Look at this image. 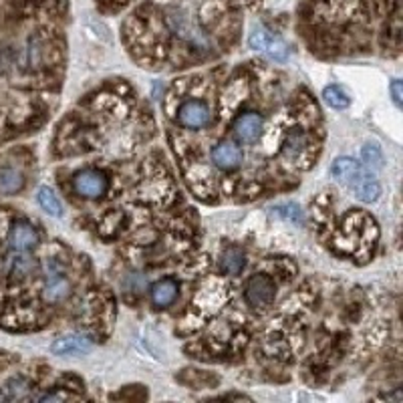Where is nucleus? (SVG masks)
Segmentation results:
<instances>
[{"label":"nucleus","mask_w":403,"mask_h":403,"mask_svg":"<svg viewBox=\"0 0 403 403\" xmlns=\"http://www.w3.org/2000/svg\"><path fill=\"white\" fill-rule=\"evenodd\" d=\"M265 51L268 53V55L272 56V59H277V61H284V59H287V55H289V51H287V44L280 41V39H272L270 35H268V39H266Z\"/></svg>","instance_id":"nucleus-19"},{"label":"nucleus","mask_w":403,"mask_h":403,"mask_svg":"<svg viewBox=\"0 0 403 403\" xmlns=\"http://www.w3.org/2000/svg\"><path fill=\"white\" fill-rule=\"evenodd\" d=\"M32 270V260L28 256H13L8 260V272L14 278H27Z\"/></svg>","instance_id":"nucleus-16"},{"label":"nucleus","mask_w":403,"mask_h":403,"mask_svg":"<svg viewBox=\"0 0 403 403\" xmlns=\"http://www.w3.org/2000/svg\"><path fill=\"white\" fill-rule=\"evenodd\" d=\"M306 145V138L301 133V131H292L289 133V138L284 141V153L289 155V157H296L299 153L305 150Z\"/></svg>","instance_id":"nucleus-17"},{"label":"nucleus","mask_w":403,"mask_h":403,"mask_svg":"<svg viewBox=\"0 0 403 403\" xmlns=\"http://www.w3.org/2000/svg\"><path fill=\"white\" fill-rule=\"evenodd\" d=\"M333 178L341 186L349 188L353 194L357 196V200H361L365 204L375 202L379 194H381V186L379 181L365 169V167L351 160V157H339L335 160L333 167H331Z\"/></svg>","instance_id":"nucleus-1"},{"label":"nucleus","mask_w":403,"mask_h":403,"mask_svg":"<svg viewBox=\"0 0 403 403\" xmlns=\"http://www.w3.org/2000/svg\"><path fill=\"white\" fill-rule=\"evenodd\" d=\"M248 305L254 308H265L268 306L275 296H277V287L275 280L266 275H254V277L246 282V292H244Z\"/></svg>","instance_id":"nucleus-3"},{"label":"nucleus","mask_w":403,"mask_h":403,"mask_svg":"<svg viewBox=\"0 0 403 403\" xmlns=\"http://www.w3.org/2000/svg\"><path fill=\"white\" fill-rule=\"evenodd\" d=\"M25 186V178L13 167H0V194H16Z\"/></svg>","instance_id":"nucleus-12"},{"label":"nucleus","mask_w":403,"mask_h":403,"mask_svg":"<svg viewBox=\"0 0 403 403\" xmlns=\"http://www.w3.org/2000/svg\"><path fill=\"white\" fill-rule=\"evenodd\" d=\"M178 299V282L174 278H164L152 287V303L155 306H169Z\"/></svg>","instance_id":"nucleus-10"},{"label":"nucleus","mask_w":403,"mask_h":403,"mask_svg":"<svg viewBox=\"0 0 403 403\" xmlns=\"http://www.w3.org/2000/svg\"><path fill=\"white\" fill-rule=\"evenodd\" d=\"M246 266V254L236 248V246H230L226 248L220 258V270L226 275H240Z\"/></svg>","instance_id":"nucleus-11"},{"label":"nucleus","mask_w":403,"mask_h":403,"mask_svg":"<svg viewBox=\"0 0 403 403\" xmlns=\"http://www.w3.org/2000/svg\"><path fill=\"white\" fill-rule=\"evenodd\" d=\"M93 347L91 339L87 335H67L61 337L53 343V353L55 355H67V357H75V355H85Z\"/></svg>","instance_id":"nucleus-8"},{"label":"nucleus","mask_w":403,"mask_h":403,"mask_svg":"<svg viewBox=\"0 0 403 403\" xmlns=\"http://www.w3.org/2000/svg\"><path fill=\"white\" fill-rule=\"evenodd\" d=\"M65 397H67V395H63V393H42L37 399H39V402H61V399H65Z\"/></svg>","instance_id":"nucleus-23"},{"label":"nucleus","mask_w":403,"mask_h":403,"mask_svg":"<svg viewBox=\"0 0 403 403\" xmlns=\"http://www.w3.org/2000/svg\"><path fill=\"white\" fill-rule=\"evenodd\" d=\"M265 119L258 113H242L234 121V133L242 143H254L263 133Z\"/></svg>","instance_id":"nucleus-7"},{"label":"nucleus","mask_w":403,"mask_h":403,"mask_svg":"<svg viewBox=\"0 0 403 403\" xmlns=\"http://www.w3.org/2000/svg\"><path fill=\"white\" fill-rule=\"evenodd\" d=\"M73 186H75V192L79 196L89 198V200H95V198H101V196L107 192L109 180L99 169H83V172H79L73 178Z\"/></svg>","instance_id":"nucleus-2"},{"label":"nucleus","mask_w":403,"mask_h":403,"mask_svg":"<svg viewBox=\"0 0 403 403\" xmlns=\"http://www.w3.org/2000/svg\"><path fill=\"white\" fill-rule=\"evenodd\" d=\"M212 160H214V164L220 167V169L230 172V169H236V167L240 166L242 153H240V150H238L234 143L222 141V143H218V145L214 148Z\"/></svg>","instance_id":"nucleus-9"},{"label":"nucleus","mask_w":403,"mask_h":403,"mask_svg":"<svg viewBox=\"0 0 403 403\" xmlns=\"http://www.w3.org/2000/svg\"><path fill=\"white\" fill-rule=\"evenodd\" d=\"M178 119L184 127L200 129L210 124V109L202 101H186L178 112Z\"/></svg>","instance_id":"nucleus-6"},{"label":"nucleus","mask_w":403,"mask_h":403,"mask_svg":"<svg viewBox=\"0 0 403 403\" xmlns=\"http://www.w3.org/2000/svg\"><path fill=\"white\" fill-rule=\"evenodd\" d=\"M44 291H42V296L47 303H61L69 296L71 284L67 278L63 277L56 268L53 266L44 265Z\"/></svg>","instance_id":"nucleus-4"},{"label":"nucleus","mask_w":403,"mask_h":403,"mask_svg":"<svg viewBox=\"0 0 403 403\" xmlns=\"http://www.w3.org/2000/svg\"><path fill=\"white\" fill-rule=\"evenodd\" d=\"M8 242L16 252H28L32 251L39 244V232L37 228L27 220H16L11 228L8 234Z\"/></svg>","instance_id":"nucleus-5"},{"label":"nucleus","mask_w":403,"mask_h":403,"mask_svg":"<svg viewBox=\"0 0 403 403\" xmlns=\"http://www.w3.org/2000/svg\"><path fill=\"white\" fill-rule=\"evenodd\" d=\"M275 214L277 216H282L284 220H291L292 224H303V210L301 206H296V204H282V206H277L275 208Z\"/></svg>","instance_id":"nucleus-18"},{"label":"nucleus","mask_w":403,"mask_h":403,"mask_svg":"<svg viewBox=\"0 0 403 403\" xmlns=\"http://www.w3.org/2000/svg\"><path fill=\"white\" fill-rule=\"evenodd\" d=\"M30 385L23 377H13L4 387V399H27Z\"/></svg>","instance_id":"nucleus-13"},{"label":"nucleus","mask_w":403,"mask_h":403,"mask_svg":"<svg viewBox=\"0 0 403 403\" xmlns=\"http://www.w3.org/2000/svg\"><path fill=\"white\" fill-rule=\"evenodd\" d=\"M391 95H393V101H395V105H397V107H399V105H402V101H403V87H402V81H397V79H395V81H393V83H391Z\"/></svg>","instance_id":"nucleus-22"},{"label":"nucleus","mask_w":403,"mask_h":403,"mask_svg":"<svg viewBox=\"0 0 403 403\" xmlns=\"http://www.w3.org/2000/svg\"><path fill=\"white\" fill-rule=\"evenodd\" d=\"M323 99H325L333 109H345V107H349V103H351L347 93H345L341 87H337V85L327 87V89L323 91Z\"/></svg>","instance_id":"nucleus-14"},{"label":"nucleus","mask_w":403,"mask_h":403,"mask_svg":"<svg viewBox=\"0 0 403 403\" xmlns=\"http://www.w3.org/2000/svg\"><path fill=\"white\" fill-rule=\"evenodd\" d=\"M39 204H41V208L44 210L47 214H51V216H61V202L56 200V196L53 194L51 188L42 186L41 190H39Z\"/></svg>","instance_id":"nucleus-15"},{"label":"nucleus","mask_w":403,"mask_h":403,"mask_svg":"<svg viewBox=\"0 0 403 403\" xmlns=\"http://www.w3.org/2000/svg\"><path fill=\"white\" fill-rule=\"evenodd\" d=\"M266 39H268V32L265 28H256L251 35V47L254 51H265Z\"/></svg>","instance_id":"nucleus-21"},{"label":"nucleus","mask_w":403,"mask_h":403,"mask_svg":"<svg viewBox=\"0 0 403 403\" xmlns=\"http://www.w3.org/2000/svg\"><path fill=\"white\" fill-rule=\"evenodd\" d=\"M363 160L371 167L383 166V153H381V150L377 145H365L363 148Z\"/></svg>","instance_id":"nucleus-20"}]
</instances>
